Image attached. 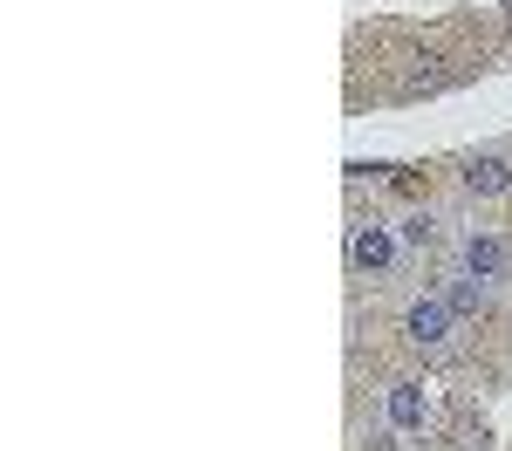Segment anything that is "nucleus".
I'll return each mask as SVG.
<instances>
[{
    "instance_id": "1",
    "label": "nucleus",
    "mask_w": 512,
    "mask_h": 451,
    "mask_svg": "<svg viewBox=\"0 0 512 451\" xmlns=\"http://www.w3.org/2000/svg\"><path fill=\"white\" fill-rule=\"evenodd\" d=\"M458 308L444 301V294H417L410 308H403V342L410 349H424V356H451L458 349Z\"/></svg>"
},
{
    "instance_id": "6",
    "label": "nucleus",
    "mask_w": 512,
    "mask_h": 451,
    "mask_svg": "<svg viewBox=\"0 0 512 451\" xmlns=\"http://www.w3.org/2000/svg\"><path fill=\"white\" fill-rule=\"evenodd\" d=\"M437 294H444V301L458 308V322H465V315H478V308L492 301V281H478V274H465V267H458V274H451V281L437 287Z\"/></svg>"
},
{
    "instance_id": "2",
    "label": "nucleus",
    "mask_w": 512,
    "mask_h": 451,
    "mask_svg": "<svg viewBox=\"0 0 512 451\" xmlns=\"http://www.w3.org/2000/svg\"><path fill=\"white\" fill-rule=\"evenodd\" d=\"M396 253H403V233H396L390 219H355V226H349V267H355V274L390 281Z\"/></svg>"
},
{
    "instance_id": "5",
    "label": "nucleus",
    "mask_w": 512,
    "mask_h": 451,
    "mask_svg": "<svg viewBox=\"0 0 512 451\" xmlns=\"http://www.w3.org/2000/svg\"><path fill=\"white\" fill-rule=\"evenodd\" d=\"M465 192H472V199H499V192H512V164L506 158H472L465 164Z\"/></svg>"
},
{
    "instance_id": "3",
    "label": "nucleus",
    "mask_w": 512,
    "mask_h": 451,
    "mask_svg": "<svg viewBox=\"0 0 512 451\" xmlns=\"http://www.w3.org/2000/svg\"><path fill=\"white\" fill-rule=\"evenodd\" d=\"M458 267L478 274V281H499V274H506V240H499V233H465V240H458Z\"/></svg>"
},
{
    "instance_id": "7",
    "label": "nucleus",
    "mask_w": 512,
    "mask_h": 451,
    "mask_svg": "<svg viewBox=\"0 0 512 451\" xmlns=\"http://www.w3.org/2000/svg\"><path fill=\"white\" fill-rule=\"evenodd\" d=\"M396 233H403V246H431L437 240V219H431V212H410Z\"/></svg>"
},
{
    "instance_id": "4",
    "label": "nucleus",
    "mask_w": 512,
    "mask_h": 451,
    "mask_svg": "<svg viewBox=\"0 0 512 451\" xmlns=\"http://www.w3.org/2000/svg\"><path fill=\"white\" fill-rule=\"evenodd\" d=\"M431 424V397H424V383H390V431L396 438H417Z\"/></svg>"
}]
</instances>
